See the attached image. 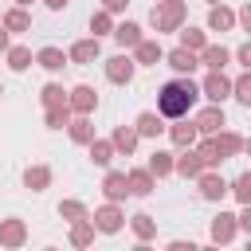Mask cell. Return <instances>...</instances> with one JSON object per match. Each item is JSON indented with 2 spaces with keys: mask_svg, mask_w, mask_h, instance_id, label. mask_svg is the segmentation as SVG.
<instances>
[{
  "mask_svg": "<svg viewBox=\"0 0 251 251\" xmlns=\"http://www.w3.org/2000/svg\"><path fill=\"white\" fill-rule=\"evenodd\" d=\"M67 133H71V141H75V145H90V141H94L90 114H75V118L67 122Z\"/></svg>",
  "mask_w": 251,
  "mask_h": 251,
  "instance_id": "obj_25",
  "label": "cell"
},
{
  "mask_svg": "<svg viewBox=\"0 0 251 251\" xmlns=\"http://www.w3.org/2000/svg\"><path fill=\"white\" fill-rule=\"evenodd\" d=\"M173 173H176V176H184V180H196V176L204 173V161H200V153H196L192 145H188V149H180V157H176Z\"/></svg>",
  "mask_w": 251,
  "mask_h": 251,
  "instance_id": "obj_13",
  "label": "cell"
},
{
  "mask_svg": "<svg viewBox=\"0 0 251 251\" xmlns=\"http://www.w3.org/2000/svg\"><path fill=\"white\" fill-rule=\"evenodd\" d=\"M161 59H165V47H161L157 39H141V43L133 47V63H137V67H157Z\"/></svg>",
  "mask_w": 251,
  "mask_h": 251,
  "instance_id": "obj_19",
  "label": "cell"
},
{
  "mask_svg": "<svg viewBox=\"0 0 251 251\" xmlns=\"http://www.w3.org/2000/svg\"><path fill=\"white\" fill-rule=\"evenodd\" d=\"M196 184H200V196H204V200H212V204H220V200L227 196V180H224L216 169H204V173L196 176Z\"/></svg>",
  "mask_w": 251,
  "mask_h": 251,
  "instance_id": "obj_9",
  "label": "cell"
},
{
  "mask_svg": "<svg viewBox=\"0 0 251 251\" xmlns=\"http://www.w3.org/2000/svg\"><path fill=\"white\" fill-rule=\"evenodd\" d=\"M200 98H208V102H227L231 98V78L224 75V71H208L204 75V82H200Z\"/></svg>",
  "mask_w": 251,
  "mask_h": 251,
  "instance_id": "obj_5",
  "label": "cell"
},
{
  "mask_svg": "<svg viewBox=\"0 0 251 251\" xmlns=\"http://www.w3.org/2000/svg\"><path fill=\"white\" fill-rule=\"evenodd\" d=\"M243 153H247V157H251V137H243Z\"/></svg>",
  "mask_w": 251,
  "mask_h": 251,
  "instance_id": "obj_48",
  "label": "cell"
},
{
  "mask_svg": "<svg viewBox=\"0 0 251 251\" xmlns=\"http://www.w3.org/2000/svg\"><path fill=\"white\" fill-rule=\"evenodd\" d=\"M126 180H129V196H153V188H157V176L149 169H129Z\"/></svg>",
  "mask_w": 251,
  "mask_h": 251,
  "instance_id": "obj_20",
  "label": "cell"
},
{
  "mask_svg": "<svg viewBox=\"0 0 251 251\" xmlns=\"http://www.w3.org/2000/svg\"><path fill=\"white\" fill-rule=\"evenodd\" d=\"M169 141H173L176 149H188V145H196V141H200V129H196V122H184V118H176V126H169Z\"/></svg>",
  "mask_w": 251,
  "mask_h": 251,
  "instance_id": "obj_16",
  "label": "cell"
},
{
  "mask_svg": "<svg viewBox=\"0 0 251 251\" xmlns=\"http://www.w3.org/2000/svg\"><path fill=\"white\" fill-rule=\"evenodd\" d=\"M231 98L239 106H251V71H243L239 78H231Z\"/></svg>",
  "mask_w": 251,
  "mask_h": 251,
  "instance_id": "obj_39",
  "label": "cell"
},
{
  "mask_svg": "<svg viewBox=\"0 0 251 251\" xmlns=\"http://www.w3.org/2000/svg\"><path fill=\"white\" fill-rule=\"evenodd\" d=\"M192 122H196V129H200L204 137L227 126V118H224V106H220V102H208V106H204V110H200V114H196Z\"/></svg>",
  "mask_w": 251,
  "mask_h": 251,
  "instance_id": "obj_11",
  "label": "cell"
},
{
  "mask_svg": "<svg viewBox=\"0 0 251 251\" xmlns=\"http://www.w3.org/2000/svg\"><path fill=\"white\" fill-rule=\"evenodd\" d=\"M192 149L200 153V161H204V169H220V165H224V157H220V149H216V141H212V137H204V141H196Z\"/></svg>",
  "mask_w": 251,
  "mask_h": 251,
  "instance_id": "obj_36",
  "label": "cell"
},
{
  "mask_svg": "<svg viewBox=\"0 0 251 251\" xmlns=\"http://www.w3.org/2000/svg\"><path fill=\"white\" fill-rule=\"evenodd\" d=\"M110 141H114V149H118L122 157H133V149H137V141H141V133H137L133 126H118V129L110 133Z\"/></svg>",
  "mask_w": 251,
  "mask_h": 251,
  "instance_id": "obj_26",
  "label": "cell"
},
{
  "mask_svg": "<svg viewBox=\"0 0 251 251\" xmlns=\"http://www.w3.org/2000/svg\"><path fill=\"white\" fill-rule=\"evenodd\" d=\"M24 243H27V224H24L20 216H8V220H0V247L16 251V247H24Z\"/></svg>",
  "mask_w": 251,
  "mask_h": 251,
  "instance_id": "obj_7",
  "label": "cell"
},
{
  "mask_svg": "<svg viewBox=\"0 0 251 251\" xmlns=\"http://www.w3.org/2000/svg\"><path fill=\"white\" fill-rule=\"evenodd\" d=\"M235 235H239L235 216H231V212H216V216H212V224H208V239H212V243H220V247H227Z\"/></svg>",
  "mask_w": 251,
  "mask_h": 251,
  "instance_id": "obj_6",
  "label": "cell"
},
{
  "mask_svg": "<svg viewBox=\"0 0 251 251\" xmlns=\"http://www.w3.org/2000/svg\"><path fill=\"white\" fill-rule=\"evenodd\" d=\"M196 98H200V86L192 82V75H180V78H173V82H165L161 90H157V114L161 118H188V110L196 106Z\"/></svg>",
  "mask_w": 251,
  "mask_h": 251,
  "instance_id": "obj_1",
  "label": "cell"
},
{
  "mask_svg": "<svg viewBox=\"0 0 251 251\" xmlns=\"http://www.w3.org/2000/svg\"><path fill=\"white\" fill-rule=\"evenodd\" d=\"M16 4H20V8H31V4H35V0H16Z\"/></svg>",
  "mask_w": 251,
  "mask_h": 251,
  "instance_id": "obj_49",
  "label": "cell"
},
{
  "mask_svg": "<svg viewBox=\"0 0 251 251\" xmlns=\"http://www.w3.org/2000/svg\"><path fill=\"white\" fill-rule=\"evenodd\" d=\"M4 59H8V71H16V75H24L31 63H35V55L24 47V43H8V51H4Z\"/></svg>",
  "mask_w": 251,
  "mask_h": 251,
  "instance_id": "obj_27",
  "label": "cell"
},
{
  "mask_svg": "<svg viewBox=\"0 0 251 251\" xmlns=\"http://www.w3.org/2000/svg\"><path fill=\"white\" fill-rule=\"evenodd\" d=\"M235 27H243V31L251 35V0H247V4H243V8L235 12Z\"/></svg>",
  "mask_w": 251,
  "mask_h": 251,
  "instance_id": "obj_42",
  "label": "cell"
},
{
  "mask_svg": "<svg viewBox=\"0 0 251 251\" xmlns=\"http://www.w3.org/2000/svg\"><path fill=\"white\" fill-rule=\"evenodd\" d=\"M90 224H94V231H102V235H118V231L126 227V212L118 208V200H106L102 208L90 212Z\"/></svg>",
  "mask_w": 251,
  "mask_h": 251,
  "instance_id": "obj_3",
  "label": "cell"
},
{
  "mask_svg": "<svg viewBox=\"0 0 251 251\" xmlns=\"http://www.w3.org/2000/svg\"><path fill=\"white\" fill-rule=\"evenodd\" d=\"M114 39H118V47L122 51H133L145 35H141V24H133V20H122V24H114Z\"/></svg>",
  "mask_w": 251,
  "mask_h": 251,
  "instance_id": "obj_18",
  "label": "cell"
},
{
  "mask_svg": "<svg viewBox=\"0 0 251 251\" xmlns=\"http://www.w3.org/2000/svg\"><path fill=\"white\" fill-rule=\"evenodd\" d=\"M67 102H71L75 114H94V110H98V90L86 86V82H78V86L67 90Z\"/></svg>",
  "mask_w": 251,
  "mask_h": 251,
  "instance_id": "obj_8",
  "label": "cell"
},
{
  "mask_svg": "<svg viewBox=\"0 0 251 251\" xmlns=\"http://www.w3.org/2000/svg\"><path fill=\"white\" fill-rule=\"evenodd\" d=\"M133 75H137V63H133V55H110L106 59V78L114 82V86H129L133 82Z\"/></svg>",
  "mask_w": 251,
  "mask_h": 251,
  "instance_id": "obj_4",
  "label": "cell"
},
{
  "mask_svg": "<svg viewBox=\"0 0 251 251\" xmlns=\"http://www.w3.org/2000/svg\"><path fill=\"white\" fill-rule=\"evenodd\" d=\"M235 27V12L220 0V4H212L208 8V31H231Z\"/></svg>",
  "mask_w": 251,
  "mask_h": 251,
  "instance_id": "obj_23",
  "label": "cell"
},
{
  "mask_svg": "<svg viewBox=\"0 0 251 251\" xmlns=\"http://www.w3.org/2000/svg\"><path fill=\"white\" fill-rule=\"evenodd\" d=\"M227 196H235L239 204H251V169L239 173L235 180H227Z\"/></svg>",
  "mask_w": 251,
  "mask_h": 251,
  "instance_id": "obj_37",
  "label": "cell"
},
{
  "mask_svg": "<svg viewBox=\"0 0 251 251\" xmlns=\"http://www.w3.org/2000/svg\"><path fill=\"white\" fill-rule=\"evenodd\" d=\"M0 94H4V82H0Z\"/></svg>",
  "mask_w": 251,
  "mask_h": 251,
  "instance_id": "obj_51",
  "label": "cell"
},
{
  "mask_svg": "<svg viewBox=\"0 0 251 251\" xmlns=\"http://www.w3.org/2000/svg\"><path fill=\"white\" fill-rule=\"evenodd\" d=\"M43 4H47V8H51V12H63V8H67V4H71V0H43Z\"/></svg>",
  "mask_w": 251,
  "mask_h": 251,
  "instance_id": "obj_47",
  "label": "cell"
},
{
  "mask_svg": "<svg viewBox=\"0 0 251 251\" xmlns=\"http://www.w3.org/2000/svg\"><path fill=\"white\" fill-rule=\"evenodd\" d=\"M133 129H137L141 137H157V133H165V118H161V114H153V110H145V114H137Z\"/></svg>",
  "mask_w": 251,
  "mask_h": 251,
  "instance_id": "obj_31",
  "label": "cell"
},
{
  "mask_svg": "<svg viewBox=\"0 0 251 251\" xmlns=\"http://www.w3.org/2000/svg\"><path fill=\"white\" fill-rule=\"evenodd\" d=\"M102 8L118 16V12H126V8H129V0H102Z\"/></svg>",
  "mask_w": 251,
  "mask_h": 251,
  "instance_id": "obj_44",
  "label": "cell"
},
{
  "mask_svg": "<svg viewBox=\"0 0 251 251\" xmlns=\"http://www.w3.org/2000/svg\"><path fill=\"white\" fill-rule=\"evenodd\" d=\"M165 63H169L176 75H192V71L200 67V55H196V51H188V47H173V51L165 55Z\"/></svg>",
  "mask_w": 251,
  "mask_h": 251,
  "instance_id": "obj_15",
  "label": "cell"
},
{
  "mask_svg": "<svg viewBox=\"0 0 251 251\" xmlns=\"http://www.w3.org/2000/svg\"><path fill=\"white\" fill-rule=\"evenodd\" d=\"M184 20H188V4H184V0H157L153 12H149V24H153L157 35L184 27Z\"/></svg>",
  "mask_w": 251,
  "mask_h": 251,
  "instance_id": "obj_2",
  "label": "cell"
},
{
  "mask_svg": "<svg viewBox=\"0 0 251 251\" xmlns=\"http://www.w3.org/2000/svg\"><path fill=\"white\" fill-rule=\"evenodd\" d=\"M239 208H243V212L235 216V224H239V231H243V235H251V204H239Z\"/></svg>",
  "mask_w": 251,
  "mask_h": 251,
  "instance_id": "obj_43",
  "label": "cell"
},
{
  "mask_svg": "<svg viewBox=\"0 0 251 251\" xmlns=\"http://www.w3.org/2000/svg\"><path fill=\"white\" fill-rule=\"evenodd\" d=\"M204 4H208V8H212V4H220V0H204Z\"/></svg>",
  "mask_w": 251,
  "mask_h": 251,
  "instance_id": "obj_50",
  "label": "cell"
},
{
  "mask_svg": "<svg viewBox=\"0 0 251 251\" xmlns=\"http://www.w3.org/2000/svg\"><path fill=\"white\" fill-rule=\"evenodd\" d=\"M153 4H157V0H153Z\"/></svg>",
  "mask_w": 251,
  "mask_h": 251,
  "instance_id": "obj_52",
  "label": "cell"
},
{
  "mask_svg": "<svg viewBox=\"0 0 251 251\" xmlns=\"http://www.w3.org/2000/svg\"><path fill=\"white\" fill-rule=\"evenodd\" d=\"M86 149H90V161H94L98 169H106V165L118 157V149H114V141H110V137H94Z\"/></svg>",
  "mask_w": 251,
  "mask_h": 251,
  "instance_id": "obj_29",
  "label": "cell"
},
{
  "mask_svg": "<svg viewBox=\"0 0 251 251\" xmlns=\"http://www.w3.org/2000/svg\"><path fill=\"white\" fill-rule=\"evenodd\" d=\"M173 165H176V157H173L169 149H153V153H149V161H145V169H149L157 180H161V176H169V173H173Z\"/></svg>",
  "mask_w": 251,
  "mask_h": 251,
  "instance_id": "obj_30",
  "label": "cell"
},
{
  "mask_svg": "<svg viewBox=\"0 0 251 251\" xmlns=\"http://www.w3.org/2000/svg\"><path fill=\"white\" fill-rule=\"evenodd\" d=\"M208 137L216 141V149H220V157H224V161H231V157H239V153H243V137H239L235 129H227V126H224V129H216V133H208Z\"/></svg>",
  "mask_w": 251,
  "mask_h": 251,
  "instance_id": "obj_12",
  "label": "cell"
},
{
  "mask_svg": "<svg viewBox=\"0 0 251 251\" xmlns=\"http://www.w3.org/2000/svg\"><path fill=\"white\" fill-rule=\"evenodd\" d=\"M98 55H102V43H98L94 35H86V39H75V43H71V51H67V59H71V63H78V67H90Z\"/></svg>",
  "mask_w": 251,
  "mask_h": 251,
  "instance_id": "obj_10",
  "label": "cell"
},
{
  "mask_svg": "<svg viewBox=\"0 0 251 251\" xmlns=\"http://www.w3.org/2000/svg\"><path fill=\"white\" fill-rule=\"evenodd\" d=\"M169 247H173V251H196V243H192V239H188V243H184V239H173Z\"/></svg>",
  "mask_w": 251,
  "mask_h": 251,
  "instance_id": "obj_45",
  "label": "cell"
},
{
  "mask_svg": "<svg viewBox=\"0 0 251 251\" xmlns=\"http://www.w3.org/2000/svg\"><path fill=\"white\" fill-rule=\"evenodd\" d=\"M90 35H94V39H102V35H114V12L98 8V12L90 16Z\"/></svg>",
  "mask_w": 251,
  "mask_h": 251,
  "instance_id": "obj_35",
  "label": "cell"
},
{
  "mask_svg": "<svg viewBox=\"0 0 251 251\" xmlns=\"http://www.w3.org/2000/svg\"><path fill=\"white\" fill-rule=\"evenodd\" d=\"M67 239H71V247H90V243H94V224H90V220H75Z\"/></svg>",
  "mask_w": 251,
  "mask_h": 251,
  "instance_id": "obj_34",
  "label": "cell"
},
{
  "mask_svg": "<svg viewBox=\"0 0 251 251\" xmlns=\"http://www.w3.org/2000/svg\"><path fill=\"white\" fill-rule=\"evenodd\" d=\"M39 102H43V110H51V106H67V90H63L59 82H47V86L39 90Z\"/></svg>",
  "mask_w": 251,
  "mask_h": 251,
  "instance_id": "obj_38",
  "label": "cell"
},
{
  "mask_svg": "<svg viewBox=\"0 0 251 251\" xmlns=\"http://www.w3.org/2000/svg\"><path fill=\"white\" fill-rule=\"evenodd\" d=\"M176 35H180V47H188V51H204V43H208V31L204 27H176Z\"/></svg>",
  "mask_w": 251,
  "mask_h": 251,
  "instance_id": "obj_32",
  "label": "cell"
},
{
  "mask_svg": "<svg viewBox=\"0 0 251 251\" xmlns=\"http://www.w3.org/2000/svg\"><path fill=\"white\" fill-rule=\"evenodd\" d=\"M67 63H71V59H67L63 47H39V51H35V67H43L47 75H59Z\"/></svg>",
  "mask_w": 251,
  "mask_h": 251,
  "instance_id": "obj_14",
  "label": "cell"
},
{
  "mask_svg": "<svg viewBox=\"0 0 251 251\" xmlns=\"http://www.w3.org/2000/svg\"><path fill=\"white\" fill-rule=\"evenodd\" d=\"M200 63H204L208 71H224V67L231 63V51H227L224 43H204V51H200Z\"/></svg>",
  "mask_w": 251,
  "mask_h": 251,
  "instance_id": "obj_24",
  "label": "cell"
},
{
  "mask_svg": "<svg viewBox=\"0 0 251 251\" xmlns=\"http://www.w3.org/2000/svg\"><path fill=\"white\" fill-rule=\"evenodd\" d=\"M0 24L8 27V35H24V31H31V16H27V8H20V4H12V8L4 12Z\"/></svg>",
  "mask_w": 251,
  "mask_h": 251,
  "instance_id": "obj_22",
  "label": "cell"
},
{
  "mask_svg": "<svg viewBox=\"0 0 251 251\" xmlns=\"http://www.w3.org/2000/svg\"><path fill=\"white\" fill-rule=\"evenodd\" d=\"M71 118H75L71 102H67V106H51V110H43V126H47V129H67Z\"/></svg>",
  "mask_w": 251,
  "mask_h": 251,
  "instance_id": "obj_33",
  "label": "cell"
},
{
  "mask_svg": "<svg viewBox=\"0 0 251 251\" xmlns=\"http://www.w3.org/2000/svg\"><path fill=\"white\" fill-rule=\"evenodd\" d=\"M51 180H55L51 165H27L24 169V188H31V192H47Z\"/></svg>",
  "mask_w": 251,
  "mask_h": 251,
  "instance_id": "obj_17",
  "label": "cell"
},
{
  "mask_svg": "<svg viewBox=\"0 0 251 251\" xmlns=\"http://www.w3.org/2000/svg\"><path fill=\"white\" fill-rule=\"evenodd\" d=\"M129 231L137 235V243H149V239H157V220L149 212H137V216H129Z\"/></svg>",
  "mask_w": 251,
  "mask_h": 251,
  "instance_id": "obj_28",
  "label": "cell"
},
{
  "mask_svg": "<svg viewBox=\"0 0 251 251\" xmlns=\"http://www.w3.org/2000/svg\"><path fill=\"white\" fill-rule=\"evenodd\" d=\"M8 43H12V39H8V27H4V24H0V55H4V51H8Z\"/></svg>",
  "mask_w": 251,
  "mask_h": 251,
  "instance_id": "obj_46",
  "label": "cell"
},
{
  "mask_svg": "<svg viewBox=\"0 0 251 251\" xmlns=\"http://www.w3.org/2000/svg\"><path fill=\"white\" fill-rule=\"evenodd\" d=\"M231 59H235L243 71H251V39H247V43H239V47L231 51Z\"/></svg>",
  "mask_w": 251,
  "mask_h": 251,
  "instance_id": "obj_41",
  "label": "cell"
},
{
  "mask_svg": "<svg viewBox=\"0 0 251 251\" xmlns=\"http://www.w3.org/2000/svg\"><path fill=\"white\" fill-rule=\"evenodd\" d=\"M59 216H63L67 224H75V220H90V212H86L82 200H63V204H59Z\"/></svg>",
  "mask_w": 251,
  "mask_h": 251,
  "instance_id": "obj_40",
  "label": "cell"
},
{
  "mask_svg": "<svg viewBox=\"0 0 251 251\" xmlns=\"http://www.w3.org/2000/svg\"><path fill=\"white\" fill-rule=\"evenodd\" d=\"M102 196H106V200H126V196H129V180H126V173L110 169V173L102 176Z\"/></svg>",
  "mask_w": 251,
  "mask_h": 251,
  "instance_id": "obj_21",
  "label": "cell"
}]
</instances>
